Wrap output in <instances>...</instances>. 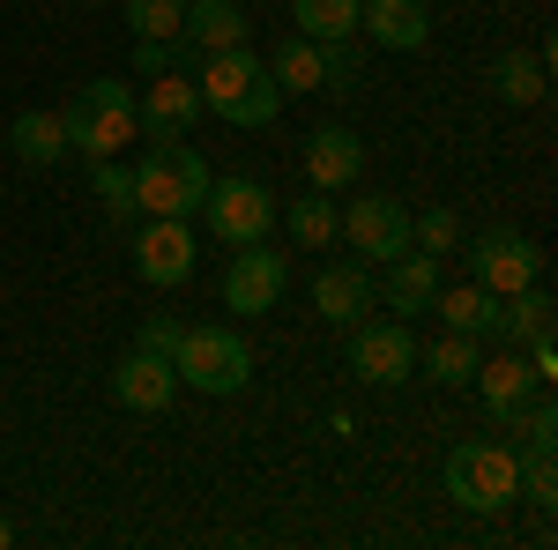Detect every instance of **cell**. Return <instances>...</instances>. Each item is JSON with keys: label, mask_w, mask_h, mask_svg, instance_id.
<instances>
[{"label": "cell", "mask_w": 558, "mask_h": 550, "mask_svg": "<svg viewBox=\"0 0 558 550\" xmlns=\"http://www.w3.org/2000/svg\"><path fill=\"white\" fill-rule=\"evenodd\" d=\"M202 112L216 120H231V127H276V112H283V89L268 75V60H260L254 45H231V52H202Z\"/></svg>", "instance_id": "6da1fadb"}, {"label": "cell", "mask_w": 558, "mask_h": 550, "mask_svg": "<svg viewBox=\"0 0 558 550\" xmlns=\"http://www.w3.org/2000/svg\"><path fill=\"white\" fill-rule=\"evenodd\" d=\"M209 194V164L194 142H149V157L134 164V209L142 216H194Z\"/></svg>", "instance_id": "7a4b0ae2"}, {"label": "cell", "mask_w": 558, "mask_h": 550, "mask_svg": "<svg viewBox=\"0 0 558 550\" xmlns=\"http://www.w3.org/2000/svg\"><path fill=\"white\" fill-rule=\"evenodd\" d=\"M172 372H179V387L223 402V394H246V387H254V350L231 335V328H179Z\"/></svg>", "instance_id": "3957f363"}, {"label": "cell", "mask_w": 558, "mask_h": 550, "mask_svg": "<svg viewBox=\"0 0 558 550\" xmlns=\"http://www.w3.org/2000/svg\"><path fill=\"white\" fill-rule=\"evenodd\" d=\"M60 120H68V149H83L89 164H97V157H120L134 134H142V120H134V89L105 83V75L75 89Z\"/></svg>", "instance_id": "277c9868"}, {"label": "cell", "mask_w": 558, "mask_h": 550, "mask_svg": "<svg viewBox=\"0 0 558 550\" xmlns=\"http://www.w3.org/2000/svg\"><path fill=\"white\" fill-rule=\"evenodd\" d=\"M447 499L462 513H507L521 499V462L492 439H470L447 454Z\"/></svg>", "instance_id": "5b68a950"}, {"label": "cell", "mask_w": 558, "mask_h": 550, "mask_svg": "<svg viewBox=\"0 0 558 550\" xmlns=\"http://www.w3.org/2000/svg\"><path fill=\"white\" fill-rule=\"evenodd\" d=\"M202 223H209L223 246H254L276 231V194L260 186V179H209V194H202Z\"/></svg>", "instance_id": "8992f818"}, {"label": "cell", "mask_w": 558, "mask_h": 550, "mask_svg": "<svg viewBox=\"0 0 558 550\" xmlns=\"http://www.w3.org/2000/svg\"><path fill=\"white\" fill-rule=\"evenodd\" d=\"M350 372L365 387H402L417 372V335L402 320H350Z\"/></svg>", "instance_id": "52a82bcc"}, {"label": "cell", "mask_w": 558, "mask_h": 550, "mask_svg": "<svg viewBox=\"0 0 558 550\" xmlns=\"http://www.w3.org/2000/svg\"><path fill=\"white\" fill-rule=\"evenodd\" d=\"M291 283V260L276 254V246H239V260L223 268V313H239V320H260V313H276V297Z\"/></svg>", "instance_id": "ba28073f"}, {"label": "cell", "mask_w": 558, "mask_h": 550, "mask_svg": "<svg viewBox=\"0 0 558 550\" xmlns=\"http://www.w3.org/2000/svg\"><path fill=\"white\" fill-rule=\"evenodd\" d=\"M194 254H202V239H194L186 216H149V223L134 231V268H142V283H157V291H179V283L194 276Z\"/></svg>", "instance_id": "9c48e42d"}, {"label": "cell", "mask_w": 558, "mask_h": 550, "mask_svg": "<svg viewBox=\"0 0 558 550\" xmlns=\"http://www.w3.org/2000/svg\"><path fill=\"white\" fill-rule=\"evenodd\" d=\"M336 239H350V254L357 260H395L410 254V209L395 201V194H365V201H350L343 223H336Z\"/></svg>", "instance_id": "30bf717a"}, {"label": "cell", "mask_w": 558, "mask_h": 550, "mask_svg": "<svg viewBox=\"0 0 558 550\" xmlns=\"http://www.w3.org/2000/svg\"><path fill=\"white\" fill-rule=\"evenodd\" d=\"M536 276H544V254H536L529 239H514V231H484V239H470V283H484L492 297L529 291Z\"/></svg>", "instance_id": "8fae6325"}, {"label": "cell", "mask_w": 558, "mask_h": 550, "mask_svg": "<svg viewBox=\"0 0 558 550\" xmlns=\"http://www.w3.org/2000/svg\"><path fill=\"white\" fill-rule=\"evenodd\" d=\"M105 394L120 402V410H142V417H165L179 402V372L172 357H149V350H128L112 372H105Z\"/></svg>", "instance_id": "7c38bea8"}, {"label": "cell", "mask_w": 558, "mask_h": 550, "mask_svg": "<svg viewBox=\"0 0 558 550\" xmlns=\"http://www.w3.org/2000/svg\"><path fill=\"white\" fill-rule=\"evenodd\" d=\"M134 120H142V134H149V142H186V134H194V120H202V89H194V75H186V68L157 75V83L134 97Z\"/></svg>", "instance_id": "4fadbf2b"}, {"label": "cell", "mask_w": 558, "mask_h": 550, "mask_svg": "<svg viewBox=\"0 0 558 550\" xmlns=\"http://www.w3.org/2000/svg\"><path fill=\"white\" fill-rule=\"evenodd\" d=\"M357 30L380 52H417L432 38V8L425 0H357Z\"/></svg>", "instance_id": "5bb4252c"}, {"label": "cell", "mask_w": 558, "mask_h": 550, "mask_svg": "<svg viewBox=\"0 0 558 550\" xmlns=\"http://www.w3.org/2000/svg\"><path fill=\"white\" fill-rule=\"evenodd\" d=\"M313 305H320V320H365L373 313V276H365V260H328L320 276H313Z\"/></svg>", "instance_id": "9a60e30c"}, {"label": "cell", "mask_w": 558, "mask_h": 550, "mask_svg": "<svg viewBox=\"0 0 558 550\" xmlns=\"http://www.w3.org/2000/svg\"><path fill=\"white\" fill-rule=\"evenodd\" d=\"M357 171H365V142H357L350 127H320L313 142H305V179H313L320 194L357 186Z\"/></svg>", "instance_id": "2e32d148"}, {"label": "cell", "mask_w": 558, "mask_h": 550, "mask_svg": "<svg viewBox=\"0 0 558 550\" xmlns=\"http://www.w3.org/2000/svg\"><path fill=\"white\" fill-rule=\"evenodd\" d=\"M470 387L484 394V410H492V417H514V410H521V402H529L544 380L529 372V357H521V350H499V357H476Z\"/></svg>", "instance_id": "e0dca14e"}, {"label": "cell", "mask_w": 558, "mask_h": 550, "mask_svg": "<svg viewBox=\"0 0 558 550\" xmlns=\"http://www.w3.org/2000/svg\"><path fill=\"white\" fill-rule=\"evenodd\" d=\"M179 38L194 45V52H231V45L254 38V23H246V0H186V23H179Z\"/></svg>", "instance_id": "ac0fdd59"}, {"label": "cell", "mask_w": 558, "mask_h": 550, "mask_svg": "<svg viewBox=\"0 0 558 550\" xmlns=\"http://www.w3.org/2000/svg\"><path fill=\"white\" fill-rule=\"evenodd\" d=\"M380 291L387 305H395V320H417V313H432V291H439V260L432 254H395L387 260V276H380Z\"/></svg>", "instance_id": "d6986e66"}, {"label": "cell", "mask_w": 558, "mask_h": 550, "mask_svg": "<svg viewBox=\"0 0 558 550\" xmlns=\"http://www.w3.org/2000/svg\"><path fill=\"white\" fill-rule=\"evenodd\" d=\"M492 89H499V105H544L551 97V45L544 52H499Z\"/></svg>", "instance_id": "ffe728a7"}, {"label": "cell", "mask_w": 558, "mask_h": 550, "mask_svg": "<svg viewBox=\"0 0 558 550\" xmlns=\"http://www.w3.org/2000/svg\"><path fill=\"white\" fill-rule=\"evenodd\" d=\"M8 149H15V164H60L68 157V120L60 112H23L15 127H8Z\"/></svg>", "instance_id": "44dd1931"}, {"label": "cell", "mask_w": 558, "mask_h": 550, "mask_svg": "<svg viewBox=\"0 0 558 550\" xmlns=\"http://www.w3.org/2000/svg\"><path fill=\"white\" fill-rule=\"evenodd\" d=\"M492 335H507V350H529V342H544L551 335V291H514V297H499V328Z\"/></svg>", "instance_id": "7402d4cb"}, {"label": "cell", "mask_w": 558, "mask_h": 550, "mask_svg": "<svg viewBox=\"0 0 558 550\" xmlns=\"http://www.w3.org/2000/svg\"><path fill=\"white\" fill-rule=\"evenodd\" d=\"M439 305V320L454 328V335H492L499 328V297L484 291V283H454V291H432Z\"/></svg>", "instance_id": "603a6c76"}, {"label": "cell", "mask_w": 558, "mask_h": 550, "mask_svg": "<svg viewBox=\"0 0 558 550\" xmlns=\"http://www.w3.org/2000/svg\"><path fill=\"white\" fill-rule=\"evenodd\" d=\"M268 75H276V89H283V97H291V89L305 97V89H320V83H328V52H320L313 38H299V30H291V38L276 45Z\"/></svg>", "instance_id": "cb8c5ba5"}, {"label": "cell", "mask_w": 558, "mask_h": 550, "mask_svg": "<svg viewBox=\"0 0 558 550\" xmlns=\"http://www.w3.org/2000/svg\"><path fill=\"white\" fill-rule=\"evenodd\" d=\"M336 223H343V216H336V194H320V186H313L305 201H291V209H283V231H291V246H299V254L336 246Z\"/></svg>", "instance_id": "d4e9b609"}, {"label": "cell", "mask_w": 558, "mask_h": 550, "mask_svg": "<svg viewBox=\"0 0 558 550\" xmlns=\"http://www.w3.org/2000/svg\"><path fill=\"white\" fill-rule=\"evenodd\" d=\"M291 23L313 45H350L357 38V0H291Z\"/></svg>", "instance_id": "484cf974"}, {"label": "cell", "mask_w": 558, "mask_h": 550, "mask_svg": "<svg viewBox=\"0 0 558 550\" xmlns=\"http://www.w3.org/2000/svg\"><path fill=\"white\" fill-rule=\"evenodd\" d=\"M417 365H425L432 380H447V387H470V372H476V335H447L432 342V350H417Z\"/></svg>", "instance_id": "4316f807"}, {"label": "cell", "mask_w": 558, "mask_h": 550, "mask_svg": "<svg viewBox=\"0 0 558 550\" xmlns=\"http://www.w3.org/2000/svg\"><path fill=\"white\" fill-rule=\"evenodd\" d=\"M89 194H97V209L112 216V223H134V171L128 164H112V157H97V164H89Z\"/></svg>", "instance_id": "83f0119b"}, {"label": "cell", "mask_w": 558, "mask_h": 550, "mask_svg": "<svg viewBox=\"0 0 558 550\" xmlns=\"http://www.w3.org/2000/svg\"><path fill=\"white\" fill-rule=\"evenodd\" d=\"M410 246L432 260H447L454 246H462V223H454V209H425V216H410Z\"/></svg>", "instance_id": "f1b7e54d"}, {"label": "cell", "mask_w": 558, "mask_h": 550, "mask_svg": "<svg viewBox=\"0 0 558 550\" xmlns=\"http://www.w3.org/2000/svg\"><path fill=\"white\" fill-rule=\"evenodd\" d=\"M186 60H194V45H186V38H134V75H142V83L172 75V68H186Z\"/></svg>", "instance_id": "f546056e"}, {"label": "cell", "mask_w": 558, "mask_h": 550, "mask_svg": "<svg viewBox=\"0 0 558 550\" xmlns=\"http://www.w3.org/2000/svg\"><path fill=\"white\" fill-rule=\"evenodd\" d=\"M521 499H529V506H558V447H529V462H521Z\"/></svg>", "instance_id": "4dcf8cb0"}, {"label": "cell", "mask_w": 558, "mask_h": 550, "mask_svg": "<svg viewBox=\"0 0 558 550\" xmlns=\"http://www.w3.org/2000/svg\"><path fill=\"white\" fill-rule=\"evenodd\" d=\"M128 23H134V38H179L186 0H128Z\"/></svg>", "instance_id": "1f68e13d"}, {"label": "cell", "mask_w": 558, "mask_h": 550, "mask_svg": "<svg viewBox=\"0 0 558 550\" xmlns=\"http://www.w3.org/2000/svg\"><path fill=\"white\" fill-rule=\"evenodd\" d=\"M521 447H558V402L544 387L521 402Z\"/></svg>", "instance_id": "d6a6232c"}, {"label": "cell", "mask_w": 558, "mask_h": 550, "mask_svg": "<svg viewBox=\"0 0 558 550\" xmlns=\"http://www.w3.org/2000/svg\"><path fill=\"white\" fill-rule=\"evenodd\" d=\"M172 342H179V320H142L134 328V350H149V357H172Z\"/></svg>", "instance_id": "836d02e7"}, {"label": "cell", "mask_w": 558, "mask_h": 550, "mask_svg": "<svg viewBox=\"0 0 558 550\" xmlns=\"http://www.w3.org/2000/svg\"><path fill=\"white\" fill-rule=\"evenodd\" d=\"M8 543H15V528H8V521H0V550H8Z\"/></svg>", "instance_id": "e575fe53"}]
</instances>
